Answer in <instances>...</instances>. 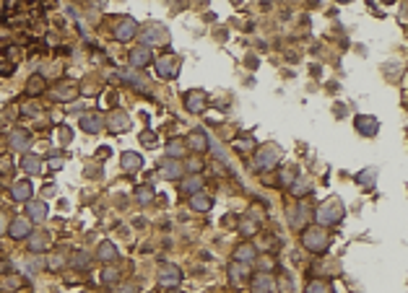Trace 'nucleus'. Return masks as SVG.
I'll return each mask as SVG.
<instances>
[{"instance_id": "f257e3e1", "label": "nucleus", "mask_w": 408, "mask_h": 293, "mask_svg": "<svg viewBox=\"0 0 408 293\" xmlns=\"http://www.w3.org/2000/svg\"><path fill=\"white\" fill-rule=\"evenodd\" d=\"M341 218H343V203L338 197H328L325 203H320L317 210H315V221L320 226H333Z\"/></svg>"}, {"instance_id": "f03ea898", "label": "nucleus", "mask_w": 408, "mask_h": 293, "mask_svg": "<svg viewBox=\"0 0 408 293\" xmlns=\"http://www.w3.org/2000/svg\"><path fill=\"white\" fill-rule=\"evenodd\" d=\"M301 244H304V249L320 254V252L328 249L330 239H328V234H325L320 226H310V228H304V234H301Z\"/></svg>"}, {"instance_id": "7ed1b4c3", "label": "nucleus", "mask_w": 408, "mask_h": 293, "mask_svg": "<svg viewBox=\"0 0 408 293\" xmlns=\"http://www.w3.org/2000/svg\"><path fill=\"white\" fill-rule=\"evenodd\" d=\"M185 106L192 112V114H200V112H206V106H208V94L203 88H192V91H187L185 94Z\"/></svg>"}, {"instance_id": "20e7f679", "label": "nucleus", "mask_w": 408, "mask_h": 293, "mask_svg": "<svg viewBox=\"0 0 408 293\" xmlns=\"http://www.w3.org/2000/svg\"><path fill=\"white\" fill-rule=\"evenodd\" d=\"M281 159V151L276 145H265L258 151V156H255V169H273Z\"/></svg>"}, {"instance_id": "39448f33", "label": "nucleus", "mask_w": 408, "mask_h": 293, "mask_svg": "<svg viewBox=\"0 0 408 293\" xmlns=\"http://www.w3.org/2000/svg\"><path fill=\"white\" fill-rule=\"evenodd\" d=\"M159 283L164 285V288H177L179 283H182V272H179V267L177 265H164L159 267Z\"/></svg>"}, {"instance_id": "423d86ee", "label": "nucleus", "mask_w": 408, "mask_h": 293, "mask_svg": "<svg viewBox=\"0 0 408 293\" xmlns=\"http://www.w3.org/2000/svg\"><path fill=\"white\" fill-rule=\"evenodd\" d=\"M167 29H164V26H159V24H151L148 26V32L141 37V42H143V47L146 50H151V47H156V44H164V42H167Z\"/></svg>"}, {"instance_id": "0eeeda50", "label": "nucleus", "mask_w": 408, "mask_h": 293, "mask_svg": "<svg viewBox=\"0 0 408 293\" xmlns=\"http://www.w3.org/2000/svg\"><path fill=\"white\" fill-rule=\"evenodd\" d=\"M156 73L161 75V78H177L179 73V60L172 57V55H164L156 60Z\"/></svg>"}, {"instance_id": "6e6552de", "label": "nucleus", "mask_w": 408, "mask_h": 293, "mask_svg": "<svg viewBox=\"0 0 408 293\" xmlns=\"http://www.w3.org/2000/svg\"><path fill=\"white\" fill-rule=\"evenodd\" d=\"M356 130L364 135V137H374L377 130H380V119H377V117H369V114H359V117H356Z\"/></svg>"}, {"instance_id": "1a4fd4ad", "label": "nucleus", "mask_w": 408, "mask_h": 293, "mask_svg": "<svg viewBox=\"0 0 408 293\" xmlns=\"http://www.w3.org/2000/svg\"><path fill=\"white\" fill-rule=\"evenodd\" d=\"M185 145H187V148H192L195 153H203V151H208V148H211V140H208V135H206L203 130H195V132H190V135H187Z\"/></svg>"}, {"instance_id": "9d476101", "label": "nucleus", "mask_w": 408, "mask_h": 293, "mask_svg": "<svg viewBox=\"0 0 408 293\" xmlns=\"http://www.w3.org/2000/svg\"><path fill=\"white\" fill-rule=\"evenodd\" d=\"M159 169H161V177L164 179H179V177H182V164H179V161H174V159H161V164H159Z\"/></svg>"}, {"instance_id": "9b49d317", "label": "nucleus", "mask_w": 408, "mask_h": 293, "mask_svg": "<svg viewBox=\"0 0 408 293\" xmlns=\"http://www.w3.org/2000/svg\"><path fill=\"white\" fill-rule=\"evenodd\" d=\"M252 293H273V288H276V283H273V277H270L268 272H258L252 277Z\"/></svg>"}, {"instance_id": "f8f14e48", "label": "nucleus", "mask_w": 408, "mask_h": 293, "mask_svg": "<svg viewBox=\"0 0 408 293\" xmlns=\"http://www.w3.org/2000/svg\"><path fill=\"white\" fill-rule=\"evenodd\" d=\"M135 32H138V26H135V21L133 19H123L117 26H115V37L120 39V42H128V39H133L135 37Z\"/></svg>"}, {"instance_id": "ddd939ff", "label": "nucleus", "mask_w": 408, "mask_h": 293, "mask_svg": "<svg viewBox=\"0 0 408 293\" xmlns=\"http://www.w3.org/2000/svg\"><path fill=\"white\" fill-rule=\"evenodd\" d=\"M128 122H130V117H128V112H123V109H117V112H112L110 117H107V125L110 130H115V132H123L125 127H128Z\"/></svg>"}, {"instance_id": "4468645a", "label": "nucleus", "mask_w": 408, "mask_h": 293, "mask_svg": "<svg viewBox=\"0 0 408 293\" xmlns=\"http://www.w3.org/2000/svg\"><path fill=\"white\" fill-rule=\"evenodd\" d=\"M11 236L13 239H26V236H32V221L29 218H16L11 223Z\"/></svg>"}, {"instance_id": "2eb2a0df", "label": "nucleus", "mask_w": 408, "mask_h": 293, "mask_svg": "<svg viewBox=\"0 0 408 293\" xmlns=\"http://www.w3.org/2000/svg\"><path fill=\"white\" fill-rule=\"evenodd\" d=\"M128 60H130V65H133V68H146V65L151 63V50H146V47H135V50L128 55Z\"/></svg>"}, {"instance_id": "dca6fc26", "label": "nucleus", "mask_w": 408, "mask_h": 293, "mask_svg": "<svg viewBox=\"0 0 408 293\" xmlns=\"http://www.w3.org/2000/svg\"><path fill=\"white\" fill-rule=\"evenodd\" d=\"M32 184H29V182H16V184H13V190H11V195H13V200H19V203H29V200H32Z\"/></svg>"}, {"instance_id": "f3484780", "label": "nucleus", "mask_w": 408, "mask_h": 293, "mask_svg": "<svg viewBox=\"0 0 408 293\" xmlns=\"http://www.w3.org/2000/svg\"><path fill=\"white\" fill-rule=\"evenodd\" d=\"M81 127L86 130V132H99L101 127H104V117L101 114H86V117H81Z\"/></svg>"}, {"instance_id": "a211bd4d", "label": "nucleus", "mask_w": 408, "mask_h": 293, "mask_svg": "<svg viewBox=\"0 0 408 293\" xmlns=\"http://www.w3.org/2000/svg\"><path fill=\"white\" fill-rule=\"evenodd\" d=\"M185 140H182V137H172V140L167 143V159H174V161H179V159H182L185 156Z\"/></svg>"}, {"instance_id": "6ab92c4d", "label": "nucleus", "mask_w": 408, "mask_h": 293, "mask_svg": "<svg viewBox=\"0 0 408 293\" xmlns=\"http://www.w3.org/2000/svg\"><path fill=\"white\" fill-rule=\"evenodd\" d=\"M234 259L239 262V265H250V262H255V246L252 244H239L237 252H234Z\"/></svg>"}, {"instance_id": "aec40b11", "label": "nucleus", "mask_w": 408, "mask_h": 293, "mask_svg": "<svg viewBox=\"0 0 408 293\" xmlns=\"http://www.w3.org/2000/svg\"><path fill=\"white\" fill-rule=\"evenodd\" d=\"M211 200L208 195H203V192H198V195H190V208L192 210H200V213H206V210H211Z\"/></svg>"}, {"instance_id": "412c9836", "label": "nucleus", "mask_w": 408, "mask_h": 293, "mask_svg": "<svg viewBox=\"0 0 408 293\" xmlns=\"http://www.w3.org/2000/svg\"><path fill=\"white\" fill-rule=\"evenodd\" d=\"M96 257H99L101 262H115V259H117V249H115V244H112V241H101V244H99Z\"/></svg>"}, {"instance_id": "4be33fe9", "label": "nucleus", "mask_w": 408, "mask_h": 293, "mask_svg": "<svg viewBox=\"0 0 408 293\" xmlns=\"http://www.w3.org/2000/svg\"><path fill=\"white\" fill-rule=\"evenodd\" d=\"M123 166L128 169V172H138V169H143V159L138 156V153L128 151V153H123Z\"/></svg>"}, {"instance_id": "5701e85b", "label": "nucleus", "mask_w": 408, "mask_h": 293, "mask_svg": "<svg viewBox=\"0 0 408 293\" xmlns=\"http://www.w3.org/2000/svg\"><path fill=\"white\" fill-rule=\"evenodd\" d=\"M44 218H47V205L29 200V221H44Z\"/></svg>"}, {"instance_id": "b1692460", "label": "nucleus", "mask_w": 408, "mask_h": 293, "mask_svg": "<svg viewBox=\"0 0 408 293\" xmlns=\"http://www.w3.org/2000/svg\"><path fill=\"white\" fill-rule=\"evenodd\" d=\"M182 190L190 192V195H198V192L203 190V177H200V174H192L190 179L182 182Z\"/></svg>"}, {"instance_id": "393cba45", "label": "nucleus", "mask_w": 408, "mask_h": 293, "mask_svg": "<svg viewBox=\"0 0 408 293\" xmlns=\"http://www.w3.org/2000/svg\"><path fill=\"white\" fill-rule=\"evenodd\" d=\"M21 169H24L26 174H37L39 169H42L39 156H32V153H29V156H24V159H21Z\"/></svg>"}, {"instance_id": "a878e982", "label": "nucleus", "mask_w": 408, "mask_h": 293, "mask_svg": "<svg viewBox=\"0 0 408 293\" xmlns=\"http://www.w3.org/2000/svg\"><path fill=\"white\" fill-rule=\"evenodd\" d=\"M123 78H125L128 83H133V88H138V91H146V88H148V81L143 78V75L133 73V70H130V73L125 70V73H123Z\"/></svg>"}, {"instance_id": "bb28decb", "label": "nucleus", "mask_w": 408, "mask_h": 293, "mask_svg": "<svg viewBox=\"0 0 408 293\" xmlns=\"http://www.w3.org/2000/svg\"><path fill=\"white\" fill-rule=\"evenodd\" d=\"M374 179H377V169H364L361 174H356V184H364L367 190L374 187Z\"/></svg>"}, {"instance_id": "cd10ccee", "label": "nucleus", "mask_w": 408, "mask_h": 293, "mask_svg": "<svg viewBox=\"0 0 408 293\" xmlns=\"http://www.w3.org/2000/svg\"><path fill=\"white\" fill-rule=\"evenodd\" d=\"M42 88H44V78L37 73V75H32V78H29V83H26V94H29V96H37V94H42Z\"/></svg>"}, {"instance_id": "c85d7f7f", "label": "nucleus", "mask_w": 408, "mask_h": 293, "mask_svg": "<svg viewBox=\"0 0 408 293\" xmlns=\"http://www.w3.org/2000/svg\"><path fill=\"white\" fill-rule=\"evenodd\" d=\"M55 96L57 99H75V96H78V88H75L73 83H65V88H55Z\"/></svg>"}, {"instance_id": "c756f323", "label": "nucleus", "mask_w": 408, "mask_h": 293, "mask_svg": "<svg viewBox=\"0 0 408 293\" xmlns=\"http://www.w3.org/2000/svg\"><path fill=\"white\" fill-rule=\"evenodd\" d=\"M26 140H29V135H26L24 130H16V132L11 135V148H16V151H24Z\"/></svg>"}, {"instance_id": "7c9ffc66", "label": "nucleus", "mask_w": 408, "mask_h": 293, "mask_svg": "<svg viewBox=\"0 0 408 293\" xmlns=\"http://www.w3.org/2000/svg\"><path fill=\"white\" fill-rule=\"evenodd\" d=\"M307 293H333V285L325 283V280H312L307 285Z\"/></svg>"}, {"instance_id": "2f4dec72", "label": "nucleus", "mask_w": 408, "mask_h": 293, "mask_svg": "<svg viewBox=\"0 0 408 293\" xmlns=\"http://www.w3.org/2000/svg\"><path fill=\"white\" fill-rule=\"evenodd\" d=\"M291 192H294L296 197H304V195L310 192V182H307V179H294V182H291Z\"/></svg>"}, {"instance_id": "473e14b6", "label": "nucleus", "mask_w": 408, "mask_h": 293, "mask_svg": "<svg viewBox=\"0 0 408 293\" xmlns=\"http://www.w3.org/2000/svg\"><path fill=\"white\" fill-rule=\"evenodd\" d=\"M229 275H232V280H234V283H239L242 277L247 275V265H239V262H234V265L229 267Z\"/></svg>"}, {"instance_id": "72a5a7b5", "label": "nucleus", "mask_w": 408, "mask_h": 293, "mask_svg": "<svg viewBox=\"0 0 408 293\" xmlns=\"http://www.w3.org/2000/svg\"><path fill=\"white\" fill-rule=\"evenodd\" d=\"M304 215H307V208L299 205L296 213H291V223H294V226H301V223H304Z\"/></svg>"}, {"instance_id": "f704fd0d", "label": "nucleus", "mask_w": 408, "mask_h": 293, "mask_svg": "<svg viewBox=\"0 0 408 293\" xmlns=\"http://www.w3.org/2000/svg\"><path fill=\"white\" fill-rule=\"evenodd\" d=\"M239 231H242L245 236H252L255 231H258V226H255V223H250V221H242V223H239Z\"/></svg>"}, {"instance_id": "c9c22d12", "label": "nucleus", "mask_w": 408, "mask_h": 293, "mask_svg": "<svg viewBox=\"0 0 408 293\" xmlns=\"http://www.w3.org/2000/svg\"><path fill=\"white\" fill-rule=\"evenodd\" d=\"M44 244H47V239H44L42 234H34V236H32V252H39Z\"/></svg>"}, {"instance_id": "e433bc0d", "label": "nucleus", "mask_w": 408, "mask_h": 293, "mask_svg": "<svg viewBox=\"0 0 408 293\" xmlns=\"http://www.w3.org/2000/svg\"><path fill=\"white\" fill-rule=\"evenodd\" d=\"M104 283H117L120 280V275H117V270H104Z\"/></svg>"}, {"instance_id": "4c0bfd02", "label": "nucleus", "mask_w": 408, "mask_h": 293, "mask_svg": "<svg viewBox=\"0 0 408 293\" xmlns=\"http://www.w3.org/2000/svg\"><path fill=\"white\" fill-rule=\"evenodd\" d=\"M151 195H154V192H151V187H141L138 190V200H141V203H148Z\"/></svg>"}, {"instance_id": "58836bf2", "label": "nucleus", "mask_w": 408, "mask_h": 293, "mask_svg": "<svg viewBox=\"0 0 408 293\" xmlns=\"http://www.w3.org/2000/svg\"><path fill=\"white\" fill-rule=\"evenodd\" d=\"M141 143H143V145H154V143H156V135H154V132H143V135H141Z\"/></svg>"}, {"instance_id": "ea45409f", "label": "nucleus", "mask_w": 408, "mask_h": 293, "mask_svg": "<svg viewBox=\"0 0 408 293\" xmlns=\"http://www.w3.org/2000/svg\"><path fill=\"white\" fill-rule=\"evenodd\" d=\"M187 169H190V172H192V174H198V172H200V169H203V164H200V159H192V161H187Z\"/></svg>"}, {"instance_id": "a19ab883", "label": "nucleus", "mask_w": 408, "mask_h": 293, "mask_svg": "<svg viewBox=\"0 0 408 293\" xmlns=\"http://www.w3.org/2000/svg\"><path fill=\"white\" fill-rule=\"evenodd\" d=\"M75 265H78V267H83V265H88V257H86L83 252H78V254H75Z\"/></svg>"}, {"instance_id": "79ce46f5", "label": "nucleus", "mask_w": 408, "mask_h": 293, "mask_svg": "<svg viewBox=\"0 0 408 293\" xmlns=\"http://www.w3.org/2000/svg\"><path fill=\"white\" fill-rule=\"evenodd\" d=\"M281 290H283V293H291V280H289L286 275L281 277Z\"/></svg>"}, {"instance_id": "37998d69", "label": "nucleus", "mask_w": 408, "mask_h": 293, "mask_svg": "<svg viewBox=\"0 0 408 293\" xmlns=\"http://www.w3.org/2000/svg\"><path fill=\"white\" fill-rule=\"evenodd\" d=\"M270 265H273V259H270V257H263V259H260V267H263V272H268V267H270Z\"/></svg>"}, {"instance_id": "c03bdc74", "label": "nucleus", "mask_w": 408, "mask_h": 293, "mask_svg": "<svg viewBox=\"0 0 408 293\" xmlns=\"http://www.w3.org/2000/svg\"><path fill=\"white\" fill-rule=\"evenodd\" d=\"M60 166H63V159H50V169H55V172H57Z\"/></svg>"}, {"instance_id": "a18cd8bd", "label": "nucleus", "mask_w": 408, "mask_h": 293, "mask_svg": "<svg viewBox=\"0 0 408 293\" xmlns=\"http://www.w3.org/2000/svg\"><path fill=\"white\" fill-rule=\"evenodd\" d=\"M169 293H182V290H169Z\"/></svg>"}]
</instances>
